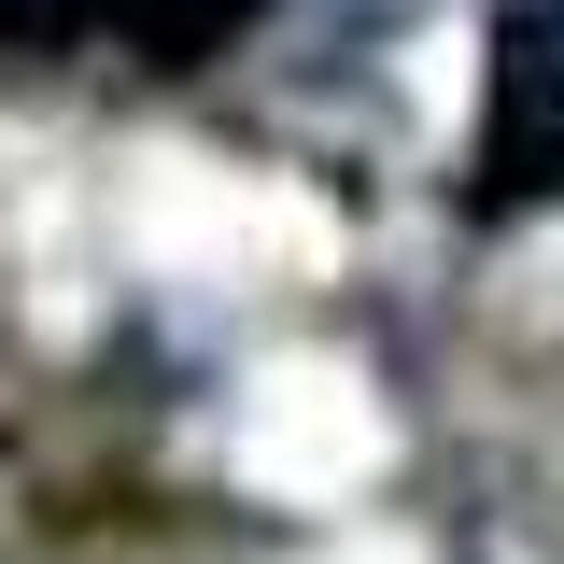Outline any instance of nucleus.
Returning a JSON list of instances; mask_svg holds the SVG:
<instances>
[{
    "instance_id": "obj_1",
    "label": "nucleus",
    "mask_w": 564,
    "mask_h": 564,
    "mask_svg": "<svg viewBox=\"0 0 564 564\" xmlns=\"http://www.w3.org/2000/svg\"><path fill=\"white\" fill-rule=\"evenodd\" d=\"M564 184V0L494 14V113H480V198H551Z\"/></svg>"
},
{
    "instance_id": "obj_2",
    "label": "nucleus",
    "mask_w": 564,
    "mask_h": 564,
    "mask_svg": "<svg viewBox=\"0 0 564 564\" xmlns=\"http://www.w3.org/2000/svg\"><path fill=\"white\" fill-rule=\"evenodd\" d=\"M240 14H254V0H0V43H29V57H99V43H128L141 70H198Z\"/></svg>"
}]
</instances>
